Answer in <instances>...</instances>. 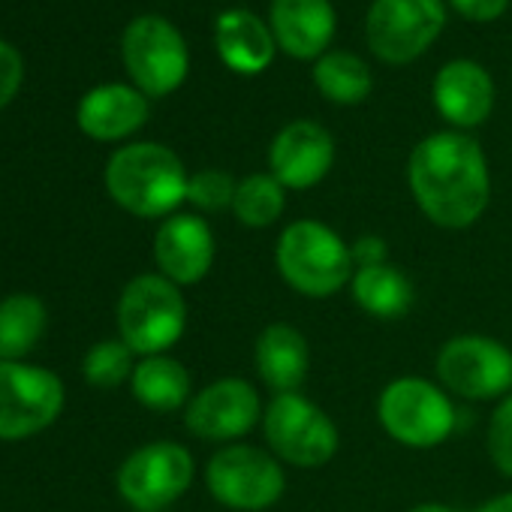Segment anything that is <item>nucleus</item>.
Instances as JSON below:
<instances>
[{"instance_id":"3","label":"nucleus","mask_w":512,"mask_h":512,"mask_svg":"<svg viewBox=\"0 0 512 512\" xmlns=\"http://www.w3.org/2000/svg\"><path fill=\"white\" fill-rule=\"evenodd\" d=\"M275 263L284 284L305 299H332L356 272L350 244L329 223L314 217L293 220L281 229Z\"/></svg>"},{"instance_id":"4","label":"nucleus","mask_w":512,"mask_h":512,"mask_svg":"<svg viewBox=\"0 0 512 512\" xmlns=\"http://www.w3.org/2000/svg\"><path fill=\"white\" fill-rule=\"evenodd\" d=\"M187 329V302L169 278L139 275L118 299V332L136 356H163Z\"/></svg>"},{"instance_id":"23","label":"nucleus","mask_w":512,"mask_h":512,"mask_svg":"<svg viewBox=\"0 0 512 512\" xmlns=\"http://www.w3.org/2000/svg\"><path fill=\"white\" fill-rule=\"evenodd\" d=\"M314 88L335 106H359L371 97L374 73L362 55L350 49H329L314 61L311 70Z\"/></svg>"},{"instance_id":"27","label":"nucleus","mask_w":512,"mask_h":512,"mask_svg":"<svg viewBox=\"0 0 512 512\" xmlns=\"http://www.w3.org/2000/svg\"><path fill=\"white\" fill-rule=\"evenodd\" d=\"M238 178L226 169H199L187 181V202L199 211H232Z\"/></svg>"},{"instance_id":"9","label":"nucleus","mask_w":512,"mask_h":512,"mask_svg":"<svg viewBox=\"0 0 512 512\" xmlns=\"http://www.w3.org/2000/svg\"><path fill=\"white\" fill-rule=\"evenodd\" d=\"M446 28V0H371L365 40L377 61L407 67L422 58Z\"/></svg>"},{"instance_id":"14","label":"nucleus","mask_w":512,"mask_h":512,"mask_svg":"<svg viewBox=\"0 0 512 512\" xmlns=\"http://www.w3.org/2000/svg\"><path fill=\"white\" fill-rule=\"evenodd\" d=\"M335 157H338L335 136L323 124L311 118H299L284 124L272 139L269 172L287 190H311L332 172Z\"/></svg>"},{"instance_id":"31","label":"nucleus","mask_w":512,"mask_h":512,"mask_svg":"<svg viewBox=\"0 0 512 512\" xmlns=\"http://www.w3.org/2000/svg\"><path fill=\"white\" fill-rule=\"evenodd\" d=\"M353 253V266H377V263H389V247L380 235H359L350 244Z\"/></svg>"},{"instance_id":"1","label":"nucleus","mask_w":512,"mask_h":512,"mask_svg":"<svg viewBox=\"0 0 512 512\" xmlns=\"http://www.w3.org/2000/svg\"><path fill=\"white\" fill-rule=\"evenodd\" d=\"M407 187L434 226L470 229L491 202L488 157L470 133H428L410 151Z\"/></svg>"},{"instance_id":"17","label":"nucleus","mask_w":512,"mask_h":512,"mask_svg":"<svg viewBox=\"0 0 512 512\" xmlns=\"http://www.w3.org/2000/svg\"><path fill=\"white\" fill-rule=\"evenodd\" d=\"M269 28L284 55L317 61L338 34V13L332 0H272Z\"/></svg>"},{"instance_id":"5","label":"nucleus","mask_w":512,"mask_h":512,"mask_svg":"<svg viewBox=\"0 0 512 512\" xmlns=\"http://www.w3.org/2000/svg\"><path fill=\"white\" fill-rule=\"evenodd\" d=\"M263 434L269 452L299 470L323 467L341 449V431L335 419L302 392L272 395L263 413Z\"/></svg>"},{"instance_id":"33","label":"nucleus","mask_w":512,"mask_h":512,"mask_svg":"<svg viewBox=\"0 0 512 512\" xmlns=\"http://www.w3.org/2000/svg\"><path fill=\"white\" fill-rule=\"evenodd\" d=\"M407 512H455V509H452V506H446V503L428 500V503H416V506H410Z\"/></svg>"},{"instance_id":"21","label":"nucleus","mask_w":512,"mask_h":512,"mask_svg":"<svg viewBox=\"0 0 512 512\" xmlns=\"http://www.w3.org/2000/svg\"><path fill=\"white\" fill-rule=\"evenodd\" d=\"M350 296L374 320H401L416 302L413 281L395 263L359 266L350 278Z\"/></svg>"},{"instance_id":"29","label":"nucleus","mask_w":512,"mask_h":512,"mask_svg":"<svg viewBox=\"0 0 512 512\" xmlns=\"http://www.w3.org/2000/svg\"><path fill=\"white\" fill-rule=\"evenodd\" d=\"M22 79H25L22 52L16 46L0 40V109L16 100V94L22 88Z\"/></svg>"},{"instance_id":"7","label":"nucleus","mask_w":512,"mask_h":512,"mask_svg":"<svg viewBox=\"0 0 512 512\" xmlns=\"http://www.w3.org/2000/svg\"><path fill=\"white\" fill-rule=\"evenodd\" d=\"M380 428L407 449H434L449 440L458 413L446 389L425 377H398L377 398Z\"/></svg>"},{"instance_id":"16","label":"nucleus","mask_w":512,"mask_h":512,"mask_svg":"<svg viewBox=\"0 0 512 512\" xmlns=\"http://www.w3.org/2000/svg\"><path fill=\"white\" fill-rule=\"evenodd\" d=\"M217 256V241L199 214H172L160 223L154 235V263L163 278L178 287L199 284Z\"/></svg>"},{"instance_id":"13","label":"nucleus","mask_w":512,"mask_h":512,"mask_svg":"<svg viewBox=\"0 0 512 512\" xmlns=\"http://www.w3.org/2000/svg\"><path fill=\"white\" fill-rule=\"evenodd\" d=\"M263 398L253 383L241 377H220L199 389L184 407V425L190 434L211 443H238L247 431L263 422Z\"/></svg>"},{"instance_id":"10","label":"nucleus","mask_w":512,"mask_h":512,"mask_svg":"<svg viewBox=\"0 0 512 512\" xmlns=\"http://www.w3.org/2000/svg\"><path fill=\"white\" fill-rule=\"evenodd\" d=\"M437 380L467 401H500L512 392V350L491 335H455L437 350Z\"/></svg>"},{"instance_id":"19","label":"nucleus","mask_w":512,"mask_h":512,"mask_svg":"<svg viewBox=\"0 0 512 512\" xmlns=\"http://www.w3.org/2000/svg\"><path fill=\"white\" fill-rule=\"evenodd\" d=\"M151 109L148 97L124 82H106L91 88L76 109L79 130L97 142H118L145 127Z\"/></svg>"},{"instance_id":"25","label":"nucleus","mask_w":512,"mask_h":512,"mask_svg":"<svg viewBox=\"0 0 512 512\" xmlns=\"http://www.w3.org/2000/svg\"><path fill=\"white\" fill-rule=\"evenodd\" d=\"M287 208V187L272 172H253L238 178L232 214L247 229H266L281 220Z\"/></svg>"},{"instance_id":"11","label":"nucleus","mask_w":512,"mask_h":512,"mask_svg":"<svg viewBox=\"0 0 512 512\" xmlns=\"http://www.w3.org/2000/svg\"><path fill=\"white\" fill-rule=\"evenodd\" d=\"M193 455L175 440H154L130 452L118 470L121 497L139 512H160L193 485Z\"/></svg>"},{"instance_id":"28","label":"nucleus","mask_w":512,"mask_h":512,"mask_svg":"<svg viewBox=\"0 0 512 512\" xmlns=\"http://www.w3.org/2000/svg\"><path fill=\"white\" fill-rule=\"evenodd\" d=\"M485 449L491 464L512 479V392L497 401L491 419H488V434H485Z\"/></svg>"},{"instance_id":"24","label":"nucleus","mask_w":512,"mask_h":512,"mask_svg":"<svg viewBox=\"0 0 512 512\" xmlns=\"http://www.w3.org/2000/svg\"><path fill=\"white\" fill-rule=\"evenodd\" d=\"M46 332V305L31 293H13L0 302V362H19Z\"/></svg>"},{"instance_id":"18","label":"nucleus","mask_w":512,"mask_h":512,"mask_svg":"<svg viewBox=\"0 0 512 512\" xmlns=\"http://www.w3.org/2000/svg\"><path fill=\"white\" fill-rule=\"evenodd\" d=\"M214 52L235 76H260L275 64L278 43L263 16L235 7L214 19Z\"/></svg>"},{"instance_id":"15","label":"nucleus","mask_w":512,"mask_h":512,"mask_svg":"<svg viewBox=\"0 0 512 512\" xmlns=\"http://www.w3.org/2000/svg\"><path fill=\"white\" fill-rule=\"evenodd\" d=\"M434 109L452 130H476L494 112V79L473 58L446 61L431 82Z\"/></svg>"},{"instance_id":"30","label":"nucleus","mask_w":512,"mask_h":512,"mask_svg":"<svg viewBox=\"0 0 512 512\" xmlns=\"http://www.w3.org/2000/svg\"><path fill=\"white\" fill-rule=\"evenodd\" d=\"M446 4L464 22H473V25H491V22L503 19L509 10V0H446Z\"/></svg>"},{"instance_id":"20","label":"nucleus","mask_w":512,"mask_h":512,"mask_svg":"<svg viewBox=\"0 0 512 512\" xmlns=\"http://www.w3.org/2000/svg\"><path fill=\"white\" fill-rule=\"evenodd\" d=\"M253 365L275 395L299 392L311 371L308 338L290 323H269L253 344Z\"/></svg>"},{"instance_id":"6","label":"nucleus","mask_w":512,"mask_h":512,"mask_svg":"<svg viewBox=\"0 0 512 512\" xmlns=\"http://www.w3.org/2000/svg\"><path fill=\"white\" fill-rule=\"evenodd\" d=\"M211 497L232 512H266L287 491V470L269 449L226 443L205 464Z\"/></svg>"},{"instance_id":"2","label":"nucleus","mask_w":512,"mask_h":512,"mask_svg":"<svg viewBox=\"0 0 512 512\" xmlns=\"http://www.w3.org/2000/svg\"><path fill=\"white\" fill-rule=\"evenodd\" d=\"M187 169L181 157L160 142H130L106 163V190L130 214L154 220L172 217L187 202Z\"/></svg>"},{"instance_id":"12","label":"nucleus","mask_w":512,"mask_h":512,"mask_svg":"<svg viewBox=\"0 0 512 512\" xmlns=\"http://www.w3.org/2000/svg\"><path fill=\"white\" fill-rule=\"evenodd\" d=\"M64 410V383L46 368L0 362V440H25Z\"/></svg>"},{"instance_id":"8","label":"nucleus","mask_w":512,"mask_h":512,"mask_svg":"<svg viewBox=\"0 0 512 512\" xmlns=\"http://www.w3.org/2000/svg\"><path fill=\"white\" fill-rule=\"evenodd\" d=\"M124 70L148 100L175 94L190 73V49L163 16H136L121 34Z\"/></svg>"},{"instance_id":"22","label":"nucleus","mask_w":512,"mask_h":512,"mask_svg":"<svg viewBox=\"0 0 512 512\" xmlns=\"http://www.w3.org/2000/svg\"><path fill=\"white\" fill-rule=\"evenodd\" d=\"M133 398L154 410V413H172L190 404V371L172 359V356H145L136 362L130 377Z\"/></svg>"},{"instance_id":"26","label":"nucleus","mask_w":512,"mask_h":512,"mask_svg":"<svg viewBox=\"0 0 512 512\" xmlns=\"http://www.w3.org/2000/svg\"><path fill=\"white\" fill-rule=\"evenodd\" d=\"M133 350L118 338V341H100L88 350L82 362V374L91 386L97 389H115L124 380L133 377Z\"/></svg>"},{"instance_id":"32","label":"nucleus","mask_w":512,"mask_h":512,"mask_svg":"<svg viewBox=\"0 0 512 512\" xmlns=\"http://www.w3.org/2000/svg\"><path fill=\"white\" fill-rule=\"evenodd\" d=\"M476 512H512V491H503V494L485 500Z\"/></svg>"}]
</instances>
